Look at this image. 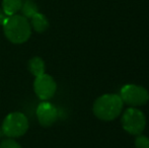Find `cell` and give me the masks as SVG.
Masks as SVG:
<instances>
[{"mask_svg": "<svg viewBox=\"0 0 149 148\" xmlns=\"http://www.w3.org/2000/svg\"><path fill=\"white\" fill-rule=\"evenodd\" d=\"M123 107L124 103L119 94L106 93L95 99L92 111L97 119L109 122L118 118Z\"/></svg>", "mask_w": 149, "mask_h": 148, "instance_id": "6da1fadb", "label": "cell"}, {"mask_svg": "<svg viewBox=\"0 0 149 148\" xmlns=\"http://www.w3.org/2000/svg\"><path fill=\"white\" fill-rule=\"evenodd\" d=\"M2 26L5 37L13 44L26 43L31 35V26L29 19L17 13L7 16Z\"/></svg>", "mask_w": 149, "mask_h": 148, "instance_id": "7a4b0ae2", "label": "cell"}, {"mask_svg": "<svg viewBox=\"0 0 149 148\" xmlns=\"http://www.w3.org/2000/svg\"><path fill=\"white\" fill-rule=\"evenodd\" d=\"M29 129V120L20 112L8 114L2 123V132L8 138H18L26 133Z\"/></svg>", "mask_w": 149, "mask_h": 148, "instance_id": "3957f363", "label": "cell"}, {"mask_svg": "<svg viewBox=\"0 0 149 148\" xmlns=\"http://www.w3.org/2000/svg\"><path fill=\"white\" fill-rule=\"evenodd\" d=\"M122 126L127 133L131 135H140L146 127V118L142 111L136 108H129L122 117Z\"/></svg>", "mask_w": 149, "mask_h": 148, "instance_id": "277c9868", "label": "cell"}, {"mask_svg": "<svg viewBox=\"0 0 149 148\" xmlns=\"http://www.w3.org/2000/svg\"><path fill=\"white\" fill-rule=\"evenodd\" d=\"M120 97L124 104L133 108L141 107L148 103L149 92L145 87L137 84H125L120 90Z\"/></svg>", "mask_w": 149, "mask_h": 148, "instance_id": "5b68a950", "label": "cell"}, {"mask_svg": "<svg viewBox=\"0 0 149 148\" xmlns=\"http://www.w3.org/2000/svg\"><path fill=\"white\" fill-rule=\"evenodd\" d=\"M33 89L40 99L49 101L55 94L56 90H57V84H56L55 79L51 75L44 73L35 78Z\"/></svg>", "mask_w": 149, "mask_h": 148, "instance_id": "8992f818", "label": "cell"}, {"mask_svg": "<svg viewBox=\"0 0 149 148\" xmlns=\"http://www.w3.org/2000/svg\"><path fill=\"white\" fill-rule=\"evenodd\" d=\"M59 117V112L56 106L48 101H44L37 108V118L39 123L44 127H51Z\"/></svg>", "mask_w": 149, "mask_h": 148, "instance_id": "52a82bcc", "label": "cell"}, {"mask_svg": "<svg viewBox=\"0 0 149 148\" xmlns=\"http://www.w3.org/2000/svg\"><path fill=\"white\" fill-rule=\"evenodd\" d=\"M31 26L37 33H44L49 28V20L46 17L45 14L43 13H36L33 17L31 18Z\"/></svg>", "mask_w": 149, "mask_h": 148, "instance_id": "ba28073f", "label": "cell"}, {"mask_svg": "<svg viewBox=\"0 0 149 148\" xmlns=\"http://www.w3.org/2000/svg\"><path fill=\"white\" fill-rule=\"evenodd\" d=\"M29 70L35 77L45 73V62L41 57H33L28 63Z\"/></svg>", "mask_w": 149, "mask_h": 148, "instance_id": "9c48e42d", "label": "cell"}, {"mask_svg": "<svg viewBox=\"0 0 149 148\" xmlns=\"http://www.w3.org/2000/svg\"><path fill=\"white\" fill-rule=\"evenodd\" d=\"M24 0H3L2 10L7 16L14 15L20 10Z\"/></svg>", "mask_w": 149, "mask_h": 148, "instance_id": "30bf717a", "label": "cell"}, {"mask_svg": "<svg viewBox=\"0 0 149 148\" xmlns=\"http://www.w3.org/2000/svg\"><path fill=\"white\" fill-rule=\"evenodd\" d=\"M20 11H22V15L29 19L39 12V7L33 0H24Z\"/></svg>", "mask_w": 149, "mask_h": 148, "instance_id": "8fae6325", "label": "cell"}, {"mask_svg": "<svg viewBox=\"0 0 149 148\" xmlns=\"http://www.w3.org/2000/svg\"><path fill=\"white\" fill-rule=\"evenodd\" d=\"M136 148H149V138L144 135H137L135 139Z\"/></svg>", "mask_w": 149, "mask_h": 148, "instance_id": "7c38bea8", "label": "cell"}, {"mask_svg": "<svg viewBox=\"0 0 149 148\" xmlns=\"http://www.w3.org/2000/svg\"><path fill=\"white\" fill-rule=\"evenodd\" d=\"M0 148H22V146L12 138H8L0 143Z\"/></svg>", "mask_w": 149, "mask_h": 148, "instance_id": "4fadbf2b", "label": "cell"}, {"mask_svg": "<svg viewBox=\"0 0 149 148\" xmlns=\"http://www.w3.org/2000/svg\"><path fill=\"white\" fill-rule=\"evenodd\" d=\"M6 18H7V15L4 13L3 10L0 9V26H3V24L6 20Z\"/></svg>", "mask_w": 149, "mask_h": 148, "instance_id": "5bb4252c", "label": "cell"}]
</instances>
